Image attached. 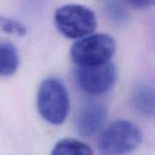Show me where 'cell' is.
Wrapping results in <instances>:
<instances>
[{"label":"cell","instance_id":"ba28073f","mask_svg":"<svg viewBox=\"0 0 155 155\" xmlns=\"http://www.w3.org/2000/svg\"><path fill=\"white\" fill-rule=\"evenodd\" d=\"M19 54L16 47L5 41H0V76H11L18 69Z\"/></svg>","mask_w":155,"mask_h":155},{"label":"cell","instance_id":"7a4b0ae2","mask_svg":"<svg viewBox=\"0 0 155 155\" xmlns=\"http://www.w3.org/2000/svg\"><path fill=\"white\" fill-rule=\"evenodd\" d=\"M142 132L128 120H117L109 124L98 139L100 155H127L142 143Z\"/></svg>","mask_w":155,"mask_h":155},{"label":"cell","instance_id":"30bf717a","mask_svg":"<svg viewBox=\"0 0 155 155\" xmlns=\"http://www.w3.org/2000/svg\"><path fill=\"white\" fill-rule=\"evenodd\" d=\"M0 31L8 35L24 36L27 33V27L15 19L0 15Z\"/></svg>","mask_w":155,"mask_h":155},{"label":"cell","instance_id":"8fae6325","mask_svg":"<svg viewBox=\"0 0 155 155\" xmlns=\"http://www.w3.org/2000/svg\"><path fill=\"white\" fill-rule=\"evenodd\" d=\"M132 5L136 7H144V6H150L152 5H154L155 1H150V0H137V1H131L129 2Z\"/></svg>","mask_w":155,"mask_h":155},{"label":"cell","instance_id":"52a82bcc","mask_svg":"<svg viewBox=\"0 0 155 155\" xmlns=\"http://www.w3.org/2000/svg\"><path fill=\"white\" fill-rule=\"evenodd\" d=\"M133 104L136 111L146 117L155 116V88L141 84L133 94Z\"/></svg>","mask_w":155,"mask_h":155},{"label":"cell","instance_id":"5b68a950","mask_svg":"<svg viewBox=\"0 0 155 155\" xmlns=\"http://www.w3.org/2000/svg\"><path fill=\"white\" fill-rule=\"evenodd\" d=\"M117 78V70L111 61L103 64L76 67L74 79L78 88L91 96H98L108 92Z\"/></svg>","mask_w":155,"mask_h":155},{"label":"cell","instance_id":"6da1fadb","mask_svg":"<svg viewBox=\"0 0 155 155\" xmlns=\"http://www.w3.org/2000/svg\"><path fill=\"white\" fill-rule=\"evenodd\" d=\"M36 107L45 122L52 125L62 124L70 109L69 94L65 85L54 77L44 79L37 91Z\"/></svg>","mask_w":155,"mask_h":155},{"label":"cell","instance_id":"8992f818","mask_svg":"<svg viewBox=\"0 0 155 155\" xmlns=\"http://www.w3.org/2000/svg\"><path fill=\"white\" fill-rule=\"evenodd\" d=\"M107 105L101 100L84 101L76 114V129L82 137H90L102 128L107 115Z\"/></svg>","mask_w":155,"mask_h":155},{"label":"cell","instance_id":"277c9868","mask_svg":"<svg viewBox=\"0 0 155 155\" xmlns=\"http://www.w3.org/2000/svg\"><path fill=\"white\" fill-rule=\"evenodd\" d=\"M115 41L107 34L91 35L74 43L70 50L77 67L99 65L110 62L115 53Z\"/></svg>","mask_w":155,"mask_h":155},{"label":"cell","instance_id":"3957f363","mask_svg":"<svg viewBox=\"0 0 155 155\" xmlns=\"http://www.w3.org/2000/svg\"><path fill=\"white\" fill-rule=\"evenodd\" d=\"M54 21L57 31L69 39H82L91 35L96 28L94 13L82 5H64L56 9Z\"/></svg>","mask_w":155,"mask_h":155},{"label":"cell","instance_id":"9c48e42d","mask_svg":"<svg viewBox=\"0 0 155 155\" xmlns=\"http://www.w3.org/2000/svg\"><path fill=\"white\" fill-rule=\"evenodd\" d=\"M50 155H94L92 148L85 143L65 138L55 143Z\"/></svg>","mask_w":155,"mask_h":155}]
</instances>
